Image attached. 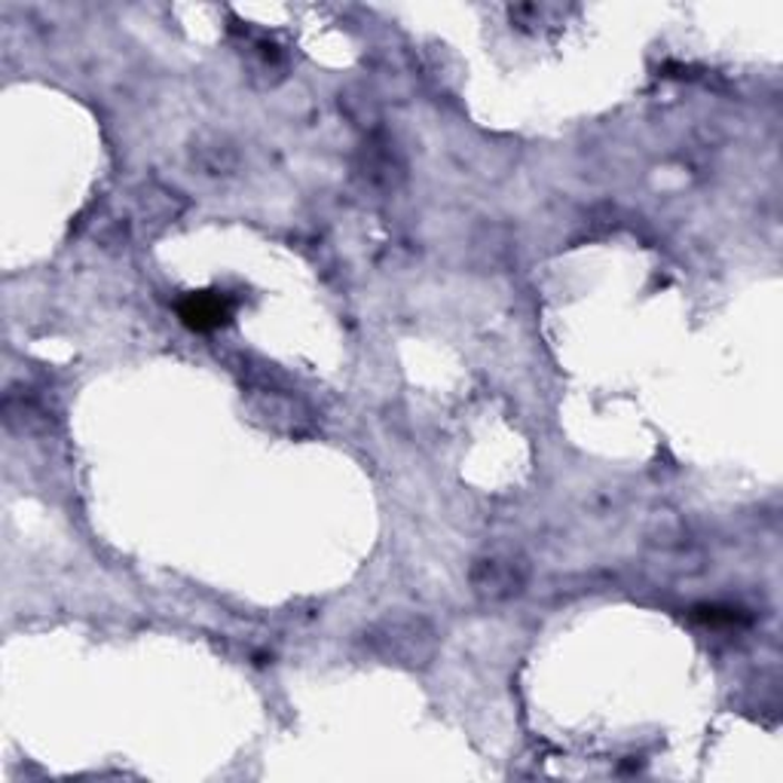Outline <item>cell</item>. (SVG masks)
<instances>
[{
	"label": "cell",
	"mask_w": 783,
	"mask_h": 783,
	"mask_svg": "<svg viewBox=\"0 0 783 783\" xmlns=\"http://www.w3.org/2000/svg\"><path fill=\"white\" fill-rule=\"evenodd\" d=\"M365 646L386 664L423 671L438 655V634L419 615H389L367 627Z\"/></svg>",
	"instance_id": "cell-1"
},
{
	"label": "cell",
	"mask_w": 783,
	"mask_h": 783,
	"mask_svg": "<svg viewBox=\"0 0 783 783\" xmlns=\"http://www.w3.org/2000/svg\"><path fill=\"white\" fill-rule=\"evenodd\" d=\"M232 304L220 294H190L181 304L184 325L196 330H215L230 321Z\"/></svg>",
	"instance_id": "cell-3"
},
{
	"label": "cell",
	"mask_w": 783,
	"mask_h": 783,
	"mask_svg": "<svg viewBox=\"0 0 783 783\" xmlns=\"http://www.w3.org/2000/svg\"><path fill=\"white\" fill-rule=\"evenodd\" d=\"M468 582L484 603H508L524 594L529 582V563L521 551L489 548L472 563Z\"/></svg>",
	"instance_id": "cell-2"
},
{
	"label": "cell",
	"mask_w": 783,
	"mask_h": 783,
	"mask_svg": "<svg viewBox=\"0 0 783 783\" xmlns=\"http://www.w3.org/2000/svg\"><path fill=\"white\" fill-rule=\"evenodd\" d=\"M695 618L704 624H737V609H720V606H697Z\"/></svg>",
	"instance_id": "cell-5"
},
{
	"label": "cell",
	"mask_w": 783,
	"mask_h": 783,
	"mask_svg": "<svg viewBox=\"0 0 783 783\" xmlns=\"http://www.w3.org/2000/svg\"><path fill=\"white\" fill-rule=\"evenodd\" d=\"M196 162L208 171V175H227L236 166V150L224 141H211V145L196 147Z\"/></svg>",
	"instance_id": "cell-4"
}]
</instances>
